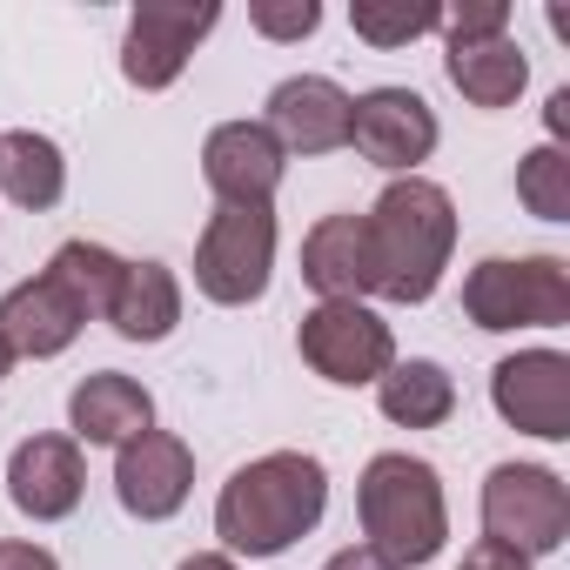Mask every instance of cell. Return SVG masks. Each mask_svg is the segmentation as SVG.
<instances>
[{"mask_svg":"<svg viewBox=\"0 0 570 570\" xmlns=\"http://www.w3.org/2000/svg\"><path fill=\"white\" fill-rule=\"evenodd\" d=\"M370 228V268H376V296L383 303H430L436 282L450 268V248H456V202L450 188L423 181V175H396L376 208L363 215Z\"/></svg>","mask_w":570,"mask_h":570,"instance_id":"obj_2","label":"cell"},{"mask_svg":"<svg viewBox=\"0 0 570 570\" xmlns=\"http://www.w3.org/2000/svg\"><path fill=\"white\" fill-rule=\"evenodd\" d=\"M517 202L537 215V222H570V155L563 148H530L517 161Z\"/></svg>","mask_w":570,"mask_h":570,"instance_id":"obj_23","label":"cell"},{"mask_svg":"<svg viewBox=\"0 0 570 570\" xmlns=\"http://www.w3.org/2000/svg\"><path fill=\"white\" fill-rule=\"evenodd\" d=\"M350 148L376 168L416 175V161H430L436 148V115L416 88H370L350 108Z\"/></svg>","mask_w":570,"mask_h":570,"instance_id":"obj_10","label":"cell"},{"mask_svg":"<svg viewBox=\"0 0 570 570\" xmlns=\"http://www.w3.org/2000/svg\"><path fill=\"white\" fill-rule=\"evenodd\" d=\"M289 155L275 148V135L262 121H222L202 141V181L222 195V208H268L282 188Z\"/></svg>","mask_w":570,"mask_h":570,"instance_id":"obj_11","label":"cell"},{"mask_svg":"<svg viewBox=\"0 0 570 570\" xmlns=\"http://www.w3.org/2000/svg\"><path fill=\"white\" fill-rule=\"evenodd\" d=\"M463 316L490 336L563 330L570 323V262L563 255H490L463 275Z\"/></svg>","mask_w":570,"mask_h":570,"instance_id":"obj_4","label":"cell"},{"mask_svg":"<svg viewBox=\"0 0 570 570\" xmlns=\"http://www.w3.org/2000/svg\"><path fill=\"white\" fill-rule=\"evenodd\" d=\"M88 330V309L68 296V282H55L48 268L35 282H14L8 296H0V343H8V356L21 363H48L61 356L75 336Z\"/></svg>","mask_w":570,"mask_h":570,"instance_id":"obj_14","label":"cell"},{"mask_svg":"<svg viewBox=\"0 0 570 570\" xmlns=\"http://www.w3.org/2000/svg\"><path fill=\"white\" fill-rule=\"evenodd\" d=\"M0 570H61L48 543H28V537H0Z\"/></svg>","mask_w":570,"mask_h":570,"instance_id":"obj_27","label":"cell"},{"mask_svg":"<svg viewBox=\"0 0 570 570\" xmlns=\"http://www.w3.org/2000/svg\"><path fill=\"white\" fill-rule=\"evenodd\" d=\"M303 282H309L323 303H363V296H376L363 215H323L303 235Z\"/></svg>","mask_w":570,"mask_h":570,"instance_id":"obj_17","label":"cell"},{"mask_svg":"<svg viewBox=\"0 0 570 570\" xmlns=\"http://www.w3.org/2000/svg\"><path fill=\"white\" fill-rule=\"evenodd\" d=\"M175 570H235V557H222V550H195V557H181Z\"/></svg>","mask_w":570,"mask_h":570,"instance_id":"obj_31","label":"cell"},{"mask_svg":"<svg viewBox=\"0 0 570 570\" xmlns=\"http://www.w3.org/2000/svg\"><path fill=\"white\" fill-rule=\"evenodd\" d=\"M436 21H443V8H410V0H356L350 8V28L370 48H410V41L436 35Z\"/></svg>","mask_w":570,"mask_h":570,"instance_id":"obj_24","label":"cell"},{"mask_svg":"<svg viewBox=\"0 0 570 570\" xmlns=\"http://www.w3.org/2000/svg\"><path fill=\"white\" fill-rule=\"evenodd\" d=\"M296 350L336 390H363L396 363V336L370 303H316L296 330Z\"/></svg>","mask_w":570,"mask_h":570,"instance_id":"obj_7","label":"cell"},{"mask_svg":"<svg viewBox=\"0 0 570 570\" xmlns=\"http://www.w3.org/2000/svg\"><path fill=\"white\" fill-rule=\"evenodd\" d=\"M248 28L268 35V41H309L323 28V8H316V0H255Z\"/></svg>","mask_w":570,"mask_h":570,"instance_id":"obj_25","label":"cell"},{"mask_svg":"<svg viewBox=\"0 0 570 570\" xmlns=\"http://www.w3.org/2000/svg\"><path fill=\"white\" fill-rule=\"evenodd\" d=\"M543 121H550V148H563V135H570V88H557V95H550Z\"/></svg>","mask_w":570,"mask_h":570,"instance_id":"obj_30","label":"cell"},{"mask_svg":"<svg viewBox=\"0 0 570 570\" xmlns=\"http://www.w3.org/2000/svg\"><path fill=\"white\" fill-rule=\"evenodd\" d=\"M330 510V470L309 450H268L242 463L215 497V537L242 557H282Z\"/></svg>","mask_w":570,"mask_h":570,"instance_id":"obj_1","label":"cell"},{"mask_svg":"<svg viewBox=\"0 0 570 570\" xmlns=\"http://www.w3.org/2000/svg\"><path fill=\"white\" fill-rule=\"evenodd\" d=\"M275 275V208H215L195 242V289L222 309H248Z\"/></svg>","mask_w":570,"mask_h":570,"instance_id":"obj_6","label":"cell"},{"mask_svg":"<svg viewBox=\"0 0 570 570\" xmlns=\"http://www.w3.org/2000/svg\"><path fill=\"white\" fill-rule=\"evenodd\" d=\"M350 108L356 95H343L330 75H289V81H275L268 95V135L282 155H336L350 148Z\"/></svg>","mask_w":570,"mask_h":570,"instance_id":"obj_13","label":"cell"},{"mask_svg":"<svg viewBox=\"0 0 570 570\" xmlns=\"http://www.w3.org/2000/svg\"><path fill=\"white\" fill-rule=\"evenodd\" d=\"M88 470H81V443L75 436H28L8 456V503L35 523H61L81 510Z\"/></svg>","mask_w":570,"mask_h":570,"instance_id":"obj_15","label":"cell"},{"mask_svg":"<svg viewBox=\"0 0 570 570\" xmlns=\"http://www.w3.org/2000/svg\"><path fill=\"white\" fill-rule=\"evenodd\" d=\"M450 68V88L470 101V108H510L530 81V55L510 41V35H490V41H450L443 55Z\"/></svg>","mask_w":570,"mask_h":570,"instance_id":"obj_19","label":"cell"},{"mask_svg":"<svg viewBox=\"0 0 570 570\" xmlns=\"http://www.w3.org/2000/svg\"><path fill=\"white\" fill-rule=\"evenodd\" d=\"M48 275H55V282H68V296H75L88 316H101V309H108V296H115L121 255H115V248H101V242H61V248L48 255Z\"/></svg>","mask_w":570,"mask_h":570,"instance_id":"obj_22","label":"cell"},{"mask_svg":"<svg viewBox=\"0 0 570 570\" xmlns=\"http://www.w3.org/2000/svg\"><path fill=\"white\" fill-rule=\"evenodd\" d=\"M456 570H530V557H517V550H503V543H470V557L456 563Z\"/></svg>","mask_w":570,"mask_h":570,"instance_id":"obj_28","label":"cell"},{"mask_svg":"<svg viewBox=\"0 0 570 570\" xmlns=\"http://www.w3.org/2000/svg\"><path fill=\"white\" fill-rule=\"evenodd\" d=\"M483 537L517 557H550L570 537V490L543 463H497L483 476Z\"/></svg>","mask_w":570,"mask_h":570,"instance_id":"obj_5","label":"cell"},{"mask_svg":"<svg viewBox=\"0 0 570 570\" xmlns=\"http://www.w3.org/2000/svg\"><path fill=\"white\" fill-rule=\"evenodd\" d=\"M188 490H195V450L181 436L141 430L135 443L115 450V497H121L128 517L161 523V517H175L188 503Z\"/></svg>","mask_w":570,"mask_h":570,"instance_id":"obj_12","label":"cell"},{"mask_svg":"<svg viewBox=\"0 0 570 570\" xmlns=\"http://www.w3.org/2000/svg\"><path fill=\"white\" fill-rule=\"evenodd\" d=\"M376 403L396 430H436L456 416V376L430 356H410V363H390L376 376Z\"/></svg>","mask_w":570,"mask_h":570,"instance_id":"obj_20","label":"cell"},{"mask_svg":"<svg viewBox=\"0 0 570 570\" xmlns=\"http://www.w3.org/2000/svg\"><path fill=\"white\" fill-rule=\"evenodd\" d=\"M222 8L215 0H202V8H188V0H141V8L128 14V35H121V75L135 88H175L188 55L215 35Z\"/></svg>","mask_w":570,"mask_h":570,"instance_id":"obj_8","label":"cell"},{"mask_svg":"<svg viewBox=\"0 0 570 570\" xmlns=\"http://www.w3.org/2000/svg\"><path fill=\"white\" fill-rule=\"evenodd\" d=\"M115 323L121 343H168L181 323V282L168 262H121L115 275V296L101 309Z\"/></svg>","mask_w":570,"mask_h":570,"instance_id":"obj_18","label":"cell"},{"mask_svg":"<svg viewBox=\"0 0 570 570\" xmlns=\"http://www.w3.org/2000/svg\"><path fill=\"white\" fill-rule=\"evenodd\" d=\"M68 430H75V443L121 450V443H135L141 430H155V396H148L135 376H121V370H95V376H81L75 396H68Z\"/></svg>","mask_w":570,"mask_h":570,"instance_id":"obj_16","label":"cell"},{"mask_svg":"<svg viewBox=\"0 0 570 570\" xmlns=\"http://www.w3.org/2000/svg\"><path fill=\"white\" fill-rule=\"evenodd\" d=\"M0 188H8L14 208H55L68 195V161H61V141L55 135H35V128H14L0 135Z\"/></svg>","mask_w":570,"mask_h":570,"instance_id":"obj_21","label":"cell"},{"mask_svg":"<svg viewBox=\"0 0 570 570\" xmlns=\"http://www.w3.org/2000/svg\"><path fill=\"white\" fill-rule=\"evenodd\" d=\"M436 35H443V41H490V35H510V8H503V0H470V8H443Z\"/></svg>","mask_w":570,"mask_h":570,"instance_id":"obj_26","label":"cell"},{"mask_svg":"<svg viewBox=\"0 0 570 570\" xmlns=\"http://www.w3.org/2000/svg\"><path fill=\"white\" fill-rule=\"evenodd\" d=\"M8 370H14V356H8V343H0V376H8Z\"/></svg>","mask_w":570,"mask_h":570,"instance_id":"obj_32","label":"cell"},{"mask_svg":"<svg viewBox=\"0 0 570 570\" xmlns=\"http://www.w3.org/2000/svg\"><path fill=\"white\" fill-rule=\"evenodd\" d=\"M490 403L510 430L563 443L570 436V356L557 350H517L490 370Z\"/></svg>","mask_w":570,"mask_h":570,"instance_id":"obj_9","label":"cell"},{"mask_svg":"<svg viewBox=\"0 0 570 570\" xmlns=\"http://www.w3.org/2000/svg\"><path fill=\"white\" fill-rule=\"evenodd\" d=\"M356 517L376 557H390L396 570L430 563L450 543V503H443V476L410 456V450H383L370 456L363 483H356Z\"/></svg>","mask_w":570,"mask_h":570,"instance_id":"obj_3","label":"cell"},{"mask_svg":"<svg viewBox=\"0 0 570 570\" xmlns=\"http://www.w3.org/2000/svg\"><path fill=\"white\" fill-rule=\"evenodd\" d=\"M323 570H396V563H390V557H376L370 543H350V550H336Z\"/></svg>","mask_w":570,"mask_h":570,"instance_id":"obj_29","label":"cell"}]
</instances>
